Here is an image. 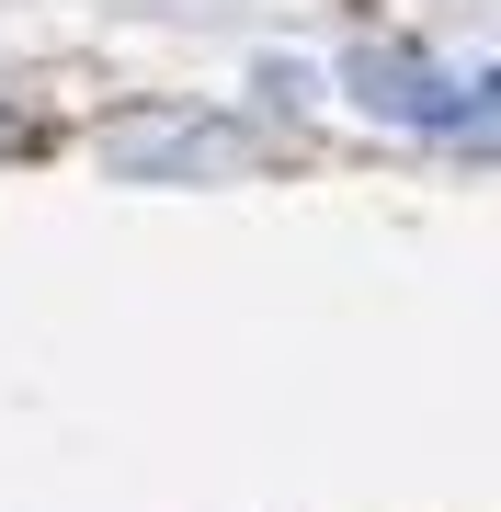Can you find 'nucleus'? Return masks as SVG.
<instances>
[{
    "label": "nucleus",
    "instance_id": "f257e3e1",
    "mask_svg": "<svg viewBox=\"0 0 501 512\" xmlns=\"http://www.w3.org/2000/svg\"><path fill=\"white\" fill-rule=\"evenodd\" d=\"M353 103L365 114H399V126H467V92L445 69H422V57H353Z\"/></svg>",
    "mask_w": 501,
    "mask_h": 512
}]
</instances>
